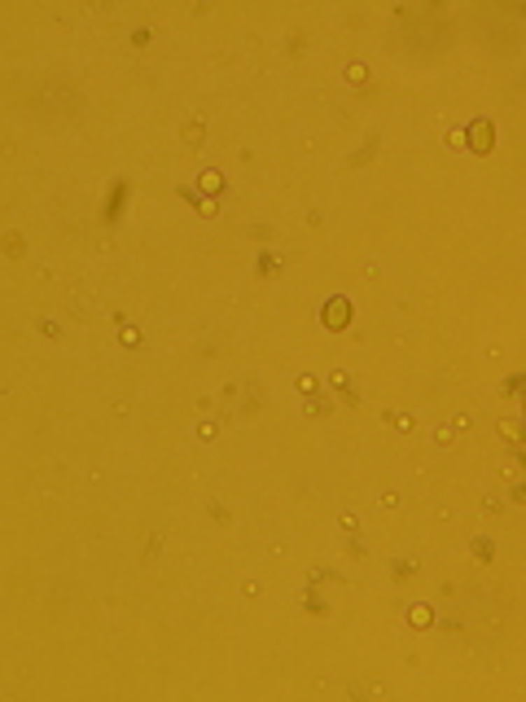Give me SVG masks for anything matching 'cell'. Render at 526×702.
Masks as SVG:
<instances>
[{
  "label": "cell",
  "instance_id": "6da1fadb",
  "mask_svg": "<svg viewBox=\"0 0 526 702\" xmlns=\"http://www.w3.org/2000/svg\"><path fill=\"white\" fill-rule=\"evenodd\" d=\"M469 145H474V150H478V154H487L491 145H496V127H491L487 119H478V123L469 127Z\"/></svg>",
  "mask_w": 526,
  "mask_h": 702
},
{
  "label": "cell",
  "instance_id": "7a4b0ae2",
  "mask_svg": "<svg viewBox=\"0 0 526 702\" xmlns=\"http://www.w3.org/2000/svg\"><path fill=\"white\" fill-rule=\"evenodd\" d=\"M347 321H351V303H347V299H329V307H325V325H329V330H342Z\"/></svg>",
  "mask_w": 526,
  "mask_h": 702
},
{
  "label": "cell",
  "instance_id": "3957f363",
  "mask_svg": "<svg viewBox=\"0 0 526 702\" xmlns=\"http://www.w3.org/2000/svg\"><path fill=\"white\" fill-rule=\"evenodd\" d=\"M119 206H123V185H119V189H114V198H110V211H106V216L114 220V216H119Z\"/></svg>",
  "mask_w": 526,
  "mask_h": 702
},
{
  "label": "cell",
  "instance_id": "277c9868",
  "mask_svg": "<svg viewBox=\"0 0 526 702\" xmlns=\"http://www.w3.org/2000/svg\"><path fill=\"white\" fill-rule=\"evenodd\" d=\"M220 185H224V181H220V176H215V171H206V176H202V189H206V193H215Z\"/></svg>",
  "mask_w": 526,
  "mask_h": 702
}]
</instances>
